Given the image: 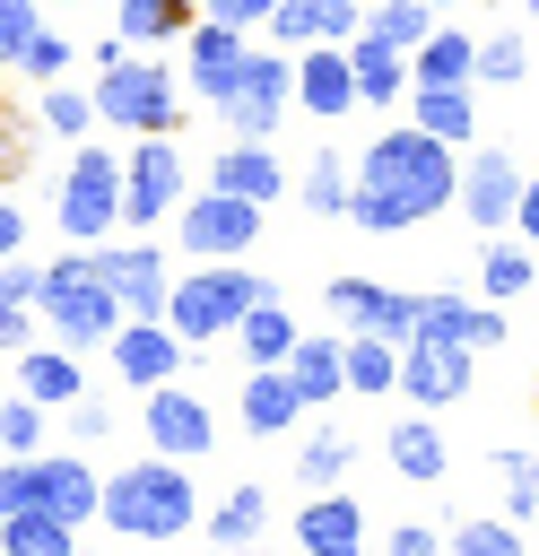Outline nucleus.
I'll list each match as a JSON object with an SVG mask.
<instances>
[{"label": "nucleus", "instance_id": "obj_24", "mask_svg": "<svg viewBox=\"0 0 539 556\" xmlns=\"http://www.w3.org/2000/svg\"><path fill=\"white\" fill-rule=\"evenodd\" d=\"M17 391L35 400V408H70L78 391H87V374H78V348H17Z\"/></svg>", "mask_w": 539, "mask_h": 556}, {"label": "nucleus", "instance_id": "obj_2", "mask_svg": "<svg viewBox=\"0 0 539 556\" xmlns=\"http://www.w3.org/2000/svg\"><path fill=\"white\" fill-rule=\"evenodd\" d=\"M96 521L104 530H122V539H183L191 521H200V486H191V469L183 460H130V469H113L104 478V495H96Z\"/></svg>", "mask_w": 539, "mask_h": 556}, {"label": "nucleus", "instance_id": "obj_11", "mask_svg": "<svg viewBox=\"0 0 539 556\" xmlns=\"http://www.w3.org/2000/svg\"><path fill=\"white\" fill-rule=\"evenodd\" d=\"M513 200H522V165L504 148H469L461 156V182H452V208L478 226V235H504L513 226Z\"/></svg>", "mask_w": 539, "mask_h": 556}, {"label": "nucleus", "instance_id": "obj_12", "mask_svg": "<svg viewBox=\"0 0 539 556\" xmlns=\"http://www.w3.org/2000/svg\"><path fill=\"white\" fill-rule=\"evenodd\" d=\"M469 365H478V356H469L461 339H400V382H391V391H400L409 408H452V400L469 391Z\"/></svg>", "mask_w": 539, "mask_h": 556}, {"label": "nucleus", "instance_id": "obj_5", "mask_svg": "<svg viewBox=\"0 0 539 556\" xmlns=\"http://www.w3.org/2000/svg\"><path fill=\"white\" fill-rule=\"evenodd\" d=\"M96 122H113V130H130V139H148V130H174L183 122V78L165 70V61H96Z\"/></svg>", "mask_w": 539, "mask_h": 556}, {"label": "nucleus", "instance_id": "obj_18", "mask_svg": "<svg viewBox=\"0 0 539 556\" xmlns=\"http://www.w3.org/2000/svg\"><path fill=\"white\" fill-rule=\"evenodd\" d=\"M96 495H104V469L78 460V452H35V513L52 521H96Z\"/></svg>", "mask_w": 539, "mask_h": 556}, {"label": "nucleus", "instance_id": "obj_15", "mask_svg": "<svg viewBox=\"0 0 539 556\" xmlns=\"http://www.w3.org/2000/svg\"><path fill=\"white\" fill-rule=\"evenodd\" d=\"M104 356H113V374L130 382V391H156V382H174L183 374V339H174V321H122L113 339H104Z\"/></svg>", "mask_w": 539, "mask_h": 556}, {"label": "nucleus", "instance_id": "obj_54", "mask_svg": "<svg viewBox=\"0 0 539 556\" xmlns=\"http://www.w3.org/2000/svg\"><path fill=\"white\" fill-rule=\"evenodd\" d=\"M9 252H26V208L0 191V261H9Z\"/></svg>", "mask_w": 539, "mask_h": 556}, {"label": "nucleus", "instance_id": "obj_7", "mask_svg": "<svg viewBox=\"0 0 539 556\" xmlns=\"http://www.w3.org/2000/svg\"><path fill=\"white\" fill-rule=\"evenodd\" d=\"M296 104V52H243V70L226 78V96L209 104L235 139H278V113Z\"/></svg>", "mask_w": 539, "mask_h": 556}, {"label": "nucleus", "instance_id": "obj_6", "mask_svg": "<svg viewBox=\"0 0 539 556\" xmlns=\"http://www.w3.org/2000/svg\"><path fill=\"white\" fill-rule=\"evenodd\" d=\"M52 208H61V235H70V243H104V235L122 226V156L96 148V139H78Z\"/></svg>", "mask_w": 539, "mask_h": 556}, {"label": "nucleus", "instance_id": "obj_55", "mask_svg": "<svg viewBox=\"0 0 539 556\" xmlns=\"http://www.w3.org/2000/svg\"><path fill=\"white\" fill-rule=\"evenodd\" d=\"M235 556H278V547H235Z\"/></svg>", "mask_w": 539, "mask_h": 556}, {"label": "nucleus", "instance_id": "obj_30", "mask_svg": "<svg viewBox=\"0 0 539 556\" xmlns=\"http://www.w3.org/2000/svg\"><path fill=\"white\" fill-rule=\"evenodd\" d=\"M417 130L443 139V148H469L478 139V96L469 87H417Z\"/></svg>", "mask_w": 539, "mask_h": 556}, {"label": "nucleus", "instance_id": "obj_3", "mask_svg": "<svg viewBox=\"0 0 539 556\" xmlns=\"http://www.w3.org/2000/svg\"><path fill=\"white\" fill-rule=\"evenodd\" d=\"M261 295H278L261 269H243V261H200L191 278H174L165 287V321H174V339L183 348H209L217 330H235Z\"/></svg>", "mask_w": 539, "mask_h": 556}, {"label": "nucleus", "instance_id": "obj_43", "mask_svg": "<svg viewBox=\"0 0 539 556\" xmlns=\"http://www.w3.org/2000/svg\"><path fill=\"white\" fill-rule=\"evenodd\" d=\"M17 70H26V78H43V87H52V78H70V35H61V26H35V35H26V52H17Z\"/></svg>", "mask_w": 539, "mask_h": 556}, {"label": "nucleus", "instance_id": "obj_42", "mask_svg": "<svg viewBox=\"0 0 539 556\" xmlns=\"http://www.w3.org/2000/svg\"><path fill=\"white\" fill-rule=\"evenodd\" d=\"M530 70V43L522 35H478V87H513Z\"/></svg>", "mask_w": 539, "mask_h": 556}, {"label": "nucleus", "instance_id": "obj_19", "mask_svg": "<svg viewBox=\"0 0 539 556\" xmlns=\"http://www.w3.org/2000/svg\"><path fill=\"white\" fill-rule=\"evenodd\" d=\"M348 104H356L348 43H304V52H296V113H313V122H339Z\"/></svg>", "mask_w": 539, "mask_h": 556}, {"label": "nucleus", "instance_id": "obj_32", "mask_svg": "<svg viewBox=\"0 0 539 556\" xmlns=\"http://www.w3.org/2000/svg\"><path fill=\"white\" fill-rule=\"evenodd\" d=\"M478 269H487V304H513V295H530V287H539V261H530V243H522V235H487Z\"/></svg>", "mask_w": 539, "mask_h": 556}, {"label": "nucleus", "instance_id": "obj_23", "mask_svg": "<svg viewBox=\"0 0 539 556\" xmlns=\"http://www.w3.org/2000/svg\"><path fill=\"white\" fill-rule=\"evenodd\" d=\"M348 70H356V104H400L409 96V52L383 43V35H348Z\"/></svg>", "mask_w": 539, "mask_h": 556}, {"label": "nucleus", "instance_id": "obj_26", "mask_svg": "<svg viewBox=\"0 0 539 556\" xmlns=\"http://www.w3.org/2000/svg\"><path fill=\"white\" fill-rule=\"evenodd\" d=\"M383 452H391V469L409 478V486H435L443 469H452V452H443V434H435V417L417 408V417H400L391 434H383Z\"/></svg>", "mask_w": 539, "mask_h": 556}, {"label": "nucleus", "instance_id": "obj_33", "mask_svg": "<svg viewBox=\"0 0 539 556\" xmlns=\"http://www.w3.org/2000/svg\"><path fill=\"white\" fill-rule=\"evenodd\" d=\"M235 339H243V356H252V365H287V348H296L304 330H296V313H287L278 295H261V304L235 321Z\"/></svg>", "mask_w": 539, "mask_h": 556}, {"label": "nucleus", "instance_id": "obj_17", "mask_svg": "<svg viewBox=\"0 0 539 556\" xmlns=\"http://www.w3.org/2000/svg\"><path fill=\"white\" fill-rule=\"evenodd\" d=\"M504 330H513V321H504L496 304H478V295H443V287L417 295V339H461L469 356H496Z\"/></svg>", "mask_w": 539, "mask_h": 556}, {"label": "nucleus", "instance_id": "obj_51", "mask_svg": "<svg viewBox=\"0 0 539 556\" xmlns=\"http://www.w3.org/2000/svg\"><path fill=\"white\" fill-rule=\"evenodd\" d=\"M278 0H200V17H226V26H270Z\"/></svg>", "mask_w": 539, "mask_h": 556}, {"label": "nucleus", "instance_id": "obj_20", "mask_svg": "<svg viewBox=\"0 0 539 556\" xmlns=\"http://www.w3.org/2000/svg\"><path fill=\"white\" fill-rule=\"evenodd\" d=\"M296 547H304V556H365V504L339 495V486H322V495L296 513Z\"/></svg>", "mask_w": 539, "mask_h": 556}, {"label": "nucleus", "instance_id": "obj_16", "mask_svg": "<svg viewBox=\"0 0 539 556\" xmlns=\"http://www.w3.org/2000/svg\"><path fill=\"white\" fill-rule=\"evenodd\" d=\"M243 26H226V17H191V35H183V87L200 96V104H217L226 96V78L243 70Z\"/></svg>", "mask_w": 539, "mask_h": 556}, {"label": "nucleus", "instance_id": "obj_37", "mask_svg": "<svg viewBox=\"0 0 539 556\" xmlns=\"http://www.w3.org/2000/svg\"><path fill=\"white\" fill-rule=\"evenodd\" d=\"M35 122H43L52 139H87V130H96V96H87V87H70V78H52V87H43V104H35Z\"/></svg>", "mask_w": 539, "mask_h": 556}, {"label": "nucleus", "instance_id": "obj_34", "mask_svg": "<svg viewBox=\"0 0 539 556\" xmlns=\"http://www.w3.org/2000/svg\"><path fill=\"white\" fill-rule=\"evenodd\" d=\"M339 365H348V391H391V382H400V339L339 330Z\"/></svg>", "mask_w": 539, "mask_h": 556}, {"label": "nucleus", "instance_id": "obj_46", "mask_svg": "<svg viewBox=\"0 0 539 556\" xmlns=\"http://www.w3.org/2000/svg\"><path fill=\"white\" fill-rule=\"evenodd\" d=\"M9 513H35V452H9L0 460V521Z\"/></svg>", "mask_w": 539, "mask_h": 556}, {"label": "nucleus", "instance_id": "obj_50", "mask_svg": "<svg viewBox=\"0 0 539 556\" xmlns=\"http://www.w3.org/2000/svg\"><path fill=\"white\" fill-rule=\"evenodd\" d=\"M383 556H443V530H426V521H400V530L383 539Z\"/></svg>", "mask_w": 539, "mask_h": 556}, {"label": "nucleus", "instance_id": "obj_10", "mask_svg": "<svg viewBox=\"0 0 539 556\" xmlns=\"http://www.w3.org/2000/svg\"><path fill=\"white\" fill-rule=\"evenodd\" d=\"M87 261H96V278L122 295V313L130 321H165V287H174V269H165V252L139 235V243H87Z\"/></svg>", "mask_w": 539, "mask_h": 556}, {"label": "nucleus", "instance_id": "obj_28", "mask_svg": "<svg viewBox=\"0 0 539 556\" xmlns=\"http://www.w3.org/2000/svg\"><path fill=\"white\" fill-rule=\"evenodd\" d=\"M200 17V0H113V35L122 43H183Z\"/></svg>", "mask_w": 539, "mask_h": 556}, {"label": "nucleus", "instance_id": "obj_53", "mask_svg": "<svg viewBox=\"0 0 539 556\" xmlns=\"http://www.w3.org/2000/svg\"><path fill=\"white\" fill-rule=\"evenodd\" d=\"M17 348H35V321H26V304H0V356H17Z\"/></svg>", "mask_w": 539, "mask_h": 556}, {"label": "nucleus", "instance_id": "obj_22", "mask_svg": "<svg viewBox=\"0 0 539 556\" xmlns=\"http://www.w3.org/2000/svg\"><path fill=\"white\" fill-rule=\"evenodd\" d=\"M209 182H217V191H235V200H261V208L287 191V174H278V148H270V139H226V148H217V165H209Z\"/></svg>", "mask_w": 539, "mask_h": 556}, {"label": "nucleus", "instance_id": "obj_52", "mask_svg": "<svg viewBox=\"0 0 539 556\" xmlns=\"http://www.w3.org/2000/svg\"><path fill=\"white\" fill-rule=\"evenodd\" d=\"M504 235H522V243L539 252V182H530V174H522V200H513V226H504Z\"/></svg>", "mask_w": 539, "mask_h": 556}, {"label": "nucleus", "instance_id": "obj_21", "mask_svg": "<svg viewBox=\"0 0 539 556\" xmlns=\"http://www.w3.org/2000/svg\"><path fill=\"white\" fill-rule=\"evenodd\" d=\"M356 26H365V0H278L270 9V35L296 43V52L304 43H348Z\"/></svg>", "mask_w": 539, "mask_h": 556}, {"label": "nucleus", "instance_id": "obj_38", "mask_svg": "<svg viewBox=\"0 0 539 556\" xmlns=\"http://www.w3.org/2000/svg\"><path fill=\"white\" fill-rule=\"evenodd\" d=\"M348 460H356V443H348L339 426H322V434H304V452H296V478L322 495V486H339V478H348Z\"/></svg>", "mask_w": 539, "mask_h": 556}, {"label": "nucleus", "instance_id": "obj_8", "mask_svg": "<svg viewBox=\"0 0 539 556\" xmlns=\"http://www.w3.org/2000/svg\"><path fill=\"white\" fill-rule=\"evenodd\" d=\"M183 191H191V174H183V148H174V130H148V139H130V156H122V226H130V235L165 226V217L183 208Z\"/></svg>", "mask_w": 539, "mask_h": 556}, {"label": "nucleus", "instance_id": "obj_1", "mask_svg": "<svg viewBox=\"0 0 539 556\" xmlns=\"http://www.w3.org/2000/svg\"><path fill=\"white\" fill-rule=\"evenodd\" d=\"M452 182H461V148H443V139H426L417 122H400V130H383V139L356 156V174H348V217H356L365 235H409V226H426V217L452 208Z\"/></svg>", "mask_w": 539, "mask_h": 556}, {"label": "nucleus", "instance_id": "obj_35", "mask_svg": "<svg viewBox=\"0 0 539 556\" xmlns=\"http://www.w3.org/2000/svg\"><path fill=\"white\" fill-rule=\"evenodd\" d=\"M443 556H530V539H522V521H504V513H461V521L443 530Z\"/></svg>", "mask_w": 539, "mask_h": 556}, {"label": "nucleus", "instance_id": "obj_4", "mask_svg": "<svg viewBox=\"0 0 539 556\" xmlns=\"http://www.w3.org/2000/svg\"><path fill=\"white\" fill-rule=\"evenodd\" d=\"M35 313L52 321V339L61 348H104L130 313H122V295L96 278V261H87V243L78 252H61V261H43V287H35Z\"/></svg>", "mask_w": 539, "mask_h": 556}, {"label": "nucleus", "instance_id": "obj_31", "mask_svg": "<svg viewBox=\"0 0 539 556\" xmlns=\"http://www.w3.org/2000/svg\"><path fill=\"white\" fill-rule=\"evenodd\" d=\"M261 530H270V486H226V504L209 513V547H261Z\"/></svg>", "mask_w": 539, "mask_h": 556}, {"label": "nucleus", "instance_id": "obj_36", "mask_svg": "<svg viewBox=\"0 0 539 556\" xmlns=\"http://www.w3.org/2000/svg\"><path fill=\"white\" fill-rule=\"evenodd\" d=\"M0 556H78V530L52 513H9L0 521Z\"/></svg>", "mask_w": 539, "mask_h": 556}, {"label": "nucleus", "instance_id": "obj_59", "mask_svg": "<svg viewBox=\"0 0 539 556\" xmlns=\"http://www.w3.org/2000/svg\"><path fill=\"white\" fill-rule=\"evenodd\" d=\"M530 9H539V0H530Z\"/></svg>", "mask_w": 539, "mask_h": 556}, {"label": "nucleus", "instance_id": "obj_49", "mask_svg": "<svg viewBox=\"0 0 539 556\" xmlns=\"http://www.w3.org/2000/svg\"><path fill=\"white\" fill-rule=\"evenodd\" d=\"M70 434H78V443H104V434H113V408L78 391V400H70Z\"/></svg>", "mask_w": 539, "mask_h": 556}, {"label": "nucleus", "instance_id": "obj_41", "mask_svg": "<svg viewBox=\"0 0 539 556\" xmlns=\"http://www.w3.org/2000/svg\"><path fill=\"white\" fill-rule=\"evenodd\" d=\"M296 200H304L313 217H348V165H339V156L322 148V156L304 165V182H296Z\"/></svg>", "mask_w": 539, "mask_h": 556}, {"label": "nucleus", "instance_id": "obj_47", "mask_svg": "<svg viewBox=\"0 0 539 556\" xmlns=\"http://www.w3.org/2000/svg\"><path fill=\"white\" fill-rule=\"evenodd\" d=\"M26 156H35V130H26V113H17V104H0V182H17V174H26Z\"/></svg>", "mask_w": 539, "mask_h": 556}, {"label": "nucleus", "instance_id": "obj_48", "mask_svg": "<svg viewBox=\"0 0 539 556\" xmlns=\"http://www.w3.org/2000/svg\"><path fill=\"white\" fill-rule=\"evenodd\" d=\"M35 287H43V269H35L26 252H9V261H0V304H35Z\"/></svg>", "mask_w": 539, "mask_h": 556}, {"label": "nucleus", "instance_id": "obj_9", "mask_svg": "<svg viewBox=\"0 0 539 556\" xmlns=\"http://www.w3.org/2000/svg\"><path fill=\"white\" fill-rule=\"evenodd\" d=\"M174 235H183V252H200V261H243L252 243H261V200H235V191H183V208H174Z\"/></svg>", "mask_w": 539, "mask_h": 556}, {"label": "nucleus", "instance_id": "obj_29", "mask_svg": "<svg viewBox=\"0 0 539 556\" xmlns=\"http://www.w3.org/2000/svg\"><path fill=\"white\" fill-rule=\"evenodd\" d=\"M296 417H304V400H296L287 365H252V382H243V426H252V434H287Z\"/></svg>", "mask_w": 539, "mask_h": 556}, {"label": "nucleus", "instance_id": "obj_44", "mask_svg": "<svg viewBox=\"0 0 539 556\" xmlns=\"http://www.w3.org/2000/svg\"><path fill=\"white\" fill-rule=\"evenodd\" d=\"M43 443V408L17 391V400H0V452H35Z\"/></svg>", "mask_w": 539, "mask_h": 556}, {"label": "nucleus", "instance_id": "obj_27", "mask_svg": "<svg viewBox=\"0 0 539 556\" xmlns=\"http://www.w3.org/2000/svg\"><path fill=\"white\" fill-rule=\"evenodd\" d=\"M409 70H417V87H478V35L435 26V35L409 52Z\"/></svg>", "mask_w": 539, "mask_h": 556}, {"label": "nucleus", "instance_id": "obj_39", "mask_svg": "<svg viewBox=\"0 0 539 556\" xmlns=\"http://www.w3.org/2000/svg\"><path fill=\"white\" fill-rule=\"evenodd\" d=\"M496 478H504V521H539V452L504 443L496 452Z\"/></svg>", "mask_w": 539, "mask_h": 556}, {"label": "nucleus", "instance_id": "obj_13", "mask_svg": "<svg viewBox=\"0 0 539 556\" xmlns=\"http://www.w3.org/2000/svg\"><path fill=\"white\" fill-rule=\"evenodd\" d=\"M139 426H148V443H156L165 460H200V452H217V417H209V400L183 391V382H156L148 408H139Z\"/></svg>", "mask_w": 539, "mask_h": 556}, {"label": "nucleus", "instance_id": "obj_14", "mask_svg": "<svg viewBox=\"0 0 539 556\" xmlns=\"http://www.w3.org/2000/svg\"><path fill=\"white\" fill-rule=\"evenodd\" d=\"M322 304L339 313V330H374V339H417V295L374 287V278H330Z\"/></svg>", "mask_w": 539, "mask_h": 556}, {"label": "nucleus", "instance_id": "obj_45", "mask_svg": "<svg viewBox=\"0 0 539 556\" xmlns=\"http://www.w3.org/2000/svg\"><path fill=\"white\" fill-rule=\"evenodd\" d=\"M35 26H43V0H0V70H17Z\"/></svg>", "mask_w": 539, "mask_h": 556}, {"label": "nucleus", "instance_id": "obj_56", "mask_svg": "<svg viewBox=\"0 0 539 556\" xmlns=\"http://www.w3.org/2000/svg\"><path fill=\"white\" fill-rule=\"evenodd\" d=\"M426 9H452V0H426Z\"/></svg>", "mask_w": 539, "mask_h": 556}, {"label": "nucleus", "instance_id": "obj_40", "mask_svg": "<svg viewBox=\"0 0 539 556\" xmlns=\"http://www.w3.org/2000/svg\"><path fill=\"white\" fill-rule=\"evenodd\" d=\"M365 35H383V43L417 52V43L435 35V9H426V0H383V9H365Z\"/></svg>", "mask_w": 539, "mask_h": 556}, {"label": "nucleus", "instance_id": "obj_61", "mask_svg": "<svg viewBox=\"0 0 539 556\" xmlns=\"http://www.w3.org/2000/svg\"><path fill=\"white\" fill-rule=\"evenodd\" d=\"M530 391H539V382H530Z\"/></svg>", "mask_w": 539, "mask_h": 556}, {"label": "nucleus", "instance_id": "obj_58", "mask_svg": "<svg viewBox=\"0 0 539 556\" xmlns=\"http://www.w3.org/2000/svg\"><path fill=\"white\" fill-rule=\"evenodd\" d=\"M0 460H9V452H0Z\"/></svg>", "mask_w": 539, "mask_h": 556}, {"label": "nucleus", "instance_id": "obj_25", "mask_svg": "<svg viewBox=\"0 0 539 556\" xmlns=\"http://www.w3.org/2000/svg\"><path fill=\"white\" fill-rule=\"evenodd\" d=\"M287 382H296V400H304V408H330V400L348 391V365H339V339H322V330H304V339L287 348Z\"/></svg>", "mask_w": 539, "mask_h": 556}, {"label": "nucleus", "instance_id": "obj_60", "mask_svg": "<svg viewBox=\"0 0 539 556\" xmlns=\"http://www.w3.org/2000/svg\"><path fill=\"white\" fill-rule=\"evenodd\" d=\"M78 556H87V547H78Z\"/></svg>", "mask_w": 539, "mask_h": 556}, {"label": "nucleus", "instance_id": "obj_57", "mask_svg": "<svg viewBox=\"0 0 539 556\" xmlns=\"http://www.w3.org/2000/svg\"><path fill=\"white\" fill-rule=\"evenodd\" d=\"M43 9H70V0H43Z\"/></svg>", "mask_w": 539, "mask_h": 556}]
</instances>
